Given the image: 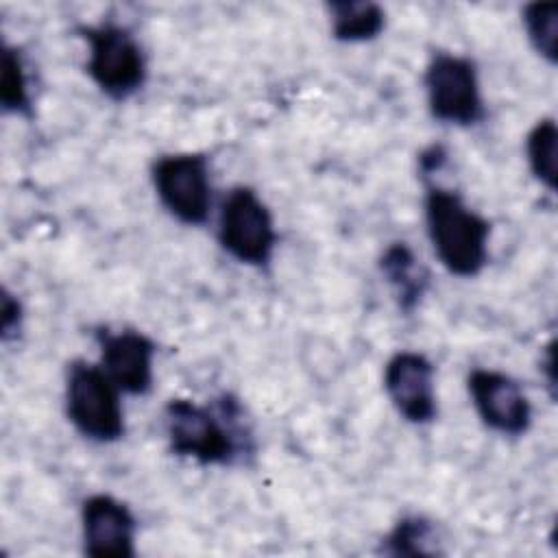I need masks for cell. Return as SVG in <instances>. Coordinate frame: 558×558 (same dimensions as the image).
<instances>
[{"mask_svg":"<svg viewBox=\"0 0 558 558\" xmlns=\"http://www.w3.org/2000/svg\"><path fill=\"white\" fill-rule=\"evenodd\" d=\"M554 364H556V360H554V342H549V344L545 347V357L541 360V368L545 371L547 386H549L551 390L556 388V371H554Z\"/></svg>","mask_w":558,"mask_h":558,"instance_id":"ffe728a7","label":"cell"},{"mask_svg":"<svg viewBox=\"0 0 558 558\" xmlns=\"http://www.w3.org/2000/svg\"><path fill=\"white\" fill-rule=\"evenodd\" d=\"M523 28L532 48L549 65L558 61V4L554 2H530L521 11Z\"/></svg>","mask_w":558,"mask_h":558,"instance_id":"e0dca14e","label":"cell"},{"mask_svg":"<svg viewBox=\"0 0 558 558\" xmlns=\"http://www.w3.org/2000/svg\"><path fill=\"white\" fill-rule=\"evenodd\" d=\"M427 109L434 120L451 126H475L486 118L477 68L469 57L434 52L423 72Z\"/></svg>","mask_w":558,"mask_h":558,"instance_id":"8992f818","label":"cell"},{"mask_svg":"<svg viewBox=\"0 0 558 558\" xmlns=\"http://www.w3.org/2000/svg\"><path fill=\"white\" fill-rule=\"evenodd\" d=\"M379 270L392 288L399 310L412 314L429 288V272L416 253L405 242H390L379 257Z\"/></svg>","mask_w":558,"mask_h":558,"instance_id":"7c38bea8","label":"cell"},{"mask_svg":"<svg viewBox=\"0 0 558 558\" xmlns=\"http://www.w3.org/2000/svg\"><path fill=\"white\" fill-rule=\"evenodd\" d=\"M216 235L229 257L251 268H266L279 240L268 205L248 185H235L222 198Z\"/></svg>","mask_w":558,"mask_h":558,"instance_id":"5b68a950","label":"cell"},{"mask_svg":"<svg viewBox=\"0 0 558 558\" xmlns=\"http://www.w3.org/2000/svg\"><path fill=\"white\" fill-rule=\"evenodd\" d=\"M137 519L131 508L105 493H96L81 504L83 551L94 558H133Z\"/></svg>","mask_w":558,"mask_h":558,"instance_id":"30bf717a","label":"cell"},{"mask_svg":"<svg viewBox=\"0 0 558 558\" xmlns=\"http://www.w3.org/2000/svg\"><path fill=\"white\" fill-rule=\"evenodd\" d=\"M438 543L440 534L434 521L421 514H408L381 538V551L388 556H436L440 554Z\"/></svg>","mask_w":558,"mask_h":558,"instance_id":"5bb4252c","label":"cell"},{"mask_svg":"<svg viewBox=\"0 0 558 558\" xmlns=\"http://www.w3.org/2000/svg\"><path fill=\"white\" fill-rule=\"evenodd\" d=\"M0 105L4 113L31 116L33 98H31V81L26 72L24 57L20 48L4 44L2 61H0Z\"/></svg>","mask_w":558,"mask_h":558,"instance_id":"9a60e30c","label":"cell"},{"mask_svg":"<svg viewBox=\"0 0 558 558\" xmlns=\"http://www.w3.org/2000/svg\"><path fill=\"white\" fill-rule=\"evenodd\" d=\"M425 229L438 262L449 275L471 279L488 264L490 222L449 187L427 183L423 198Z\"/></svg>","mask_w":558,"mask_h":558,"instance_id":"7a4b0ae2","label":"cell"},{"mask_svg":"<svg viewBox=\"0 0 558 558\" xmlns=\"http://www.w3.org/2000/svg\"><path fill=\"white\" fill-rule=\"evenodd\" d=\"M163 432L177 458L201 466H231L253 451L251 429L231 395L207 405L181 397L170 399L163 408Z\"/></svg>","mask_w":558,"mask_h":558,"instance_id":"6da1fadb","label":"cell"},{"mask_svg":"<svg viewBox=\"0 0 558 558\" xmlns=\"http://www.w3.org/2000/svg\"><path fill=\"white\" fill-rule=\"evenodd\" d=\"M466 390L480 421L501 436H523L532 427V403L517 379L495 368H473Z\"/></svg>","mask_w":558,"mask_h":558,"instance_id":"ba28073f","label":"cell"},{"mask_svg":"<svg viewBox=\"0 0 558 558\" xmlns=\"http://www.w3.org/2000/svg\"><path fill=\"white\" fill-rule=\"evenodd\" d=\"M96 342L100 349V366L122 395L144 397L150 392L157 347L144 331L129 327L113 331L109 327H100L96 331Z\"/></svg>","mask_w":558,"mask_h":558,"instance_id":"8fae6325","label":"cell"},{"mask_svg":"<svg viewBox=\"0 0 558 558\" xmlns=\"http://www.w3.org/2000/svg\"><path fill=\"white\" fill-rule=\"evenodd\" d=\"M556 144H558V126L554 118L538 120L525 137V159H527L530 172L547 192H556V183H558Z\"/></svg>","mask_w":558,"mask_h":558,"instance_id":"2e32d148","label":"cell"},{"mask_svg":"<svg viewBox=\"0 0 558 558\" xmlns=\"http://www.w3.org/2000/svg\"><path fill=\"white\" fill-rule=\"evenodd\" d=\"M447 161V150L440 146V144H432L429 148H425L418 157V163H421V174L423 177H429L434 174L436 170H440V166Z\"/></svg>","mask_w":558,"mask_h":558,"instance_id":"d6986e66","label":"cell"},{"mask_svg":"<svg viewBox=\"0 0 558 558\" xmlns=\"http://www.w3.org/2000/svg\"><path fill=\"white\" fill-rule=\"evenodd\" d=\"M153 190L161 207L181 225L198 227L211 214L209 159L203 153L161 155L150 166Z\"/></svg>","mask_w":558,"mask_h":558,"instance_id":"52a82bcc","label":"cell"},{"mask_svg":"<svg viewBox=\"0 0 558 558\" xmlns=\"http://www.w3.org/2000/svg\"><path fill=\"white\" fill-rule=\"evenodd\" d=\"M331 37L340 44H366L386 28V11L377 2L336 0L327 4Z\"/></svg>","mask_w":558,"mask_h":558,"instance_id":"4fadbf2b","label":"cell"},{"mask_svg":"<svg viewBox=\"0 0 558 558\" xmlns=\"http://www.w3.org/2000/svg\"><path fill=\"white\" fill-rule=\"evenodd\" d=\"M122 390L111 381L100 364L74 360L65 371L63 401L72 427L87 440L111 445L124 438Z\"/></svg>","mask_w":558,"mask_h":558,"instance_id":"3957f363","label":"cell"},{"mask_svg":"<svg viewBox=\"0 0 558 558\" xmlns=\"http://www.w3.org/2000/svg\"><path fill=\"white\" fill-rule=\"evenodd\" d=\"M78 33L87 44L85 72L109 100H129L144 87L148 76L146 54L126 26L100 22L83 26Z\"/></svg>","mask_w":558,"mask_h":558,"instance_id":"277c9868","label":"cell"},{"mask_svg":"<svg viewBox=\"0 0 558 558\" xmlns=\"http://www.w3.org/2000/svg\"><path fill=\"white\" fill-rule=\"evenodd\" d=\"M24 325V307L20 303V299L9 290L2 288V296H0V333L2 340L9 342L13 338L20 336Z\"/></svg>","mask_w":558,"mask_h":558,"instance_id":"ac0fdd59","label":"cell"},{"mask_svg":"<svg viewBox=\"0 0 558 558\" xmlns=\"http://www.w3.org/2000/svg\"><path fill=\"white\" fill-rule=\"evenodd\" d=\"M384 390L397 414L412 425H429L438 416L436 368L425 353H392L384 366Z\"/></svg>","mask_w":558,"mask_h":558,"instance_id":"9c48e42d","label":"cell"}]
</instances>
